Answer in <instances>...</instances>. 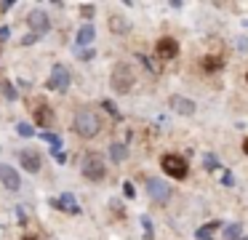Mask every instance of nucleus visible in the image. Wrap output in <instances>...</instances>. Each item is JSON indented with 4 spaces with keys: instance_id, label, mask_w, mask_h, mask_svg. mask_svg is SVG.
Wrapping results in <instances>:
<instances>
[{
    "instance_id": "obj_25",
    "label": "nucleus",
    "mask_w": 248,
    "mask_h": 240,
    "mask_svg": "<svg viewBox=\"0 0 248 240\" xmlns=\"http://www.w3.org/2000/svg\"><path fill=\"white\" fill-rule=\"evenodd\" d=\"M141 224H144V235H147V238L152 240V224H150V219L144 216V219H141Z\"/></svg>"
},
{
    "instance_id": "obj_27",
    "label": "nucleus",
    "mask_w": 248,
    "mask_h": 240,
    "mask_svg": "<svg viewBox=\"0 0 248 240\" xmlns=\"http://www.w3.org/2000/svg\"><path fill=\"white\" fill-rule=\"evenodd\" d=\"M123 192H125V197H134V184H131V181H125V184H123Z\"/></svg>"
},
{
    "instance_id": "obj_8",
    "label": "nucleus",
    "mask_w": 248,
    "mask_h": 240,
    "mask_svg": "<svg viewBox=\"0 0 248 240\" xmlns=\"http://www.w3.org/2000/svg\"><path fill=\"white\" fill-rule=\"evenodd\" d=\"M0 181H3V187H6L8 192H16L19 187H22V179H19L16 168H11L8 163H0Z\"/></svg>"
},
{
    "instance_id": "obj_9",
    "label": "nucleus",
    "mask_w": 248,
    "mask_h": 240,
    "mask_svg": "<svg viewBox=\"0 0 248 240\" xmlns=\"http://www.w3.org/2000/svg\"><path fill=\"white\" fill-rule=\"evenodd\" d=\"M147 192H150V197L155 203H166L168 197H171V187H168L166 181H160V179H150V181H147Z\"/></svg>"
},
{
    "instance_id": "obj_6",
    "label": "nucleus",
    "mask_w": 248,
    "mask_h": 240,
    "mask_svg": "<svg viewBox=\"0 0 248 240\" xmlns=\"http://www.w3.org/2000/svg\"><path fill=\"white\" fill-rule=\"evenodd\" d=\"M46 85H48L51 91H62V94L70 88V72L64 69V64H54L51 78H48V83H46Z\"/></svg>"
},
{
    "instance_id": "obj_34",
    "label": "nucleus",
    "mask_w": 248,
    "mask_h": 240,
    "mask_svg": "<svg viewBox=\"0 0 248 240\" xmlns=\"http://www.w3.org/2000/svg\"><path fill=\"white\" fill-rule=\"evenodd\" d=\"M22 240H38V238H32V235H24V238Z\"/></svg>"
},
{
    "instance_id": "obj_22",
    "label": "nucleus",
    "mask_w": 248,
    "mask_h": 240,
    "mask_svg": "<svg viewBox=\"0 0 248 240\" xmlns=\"http://www.w3.org/2000/svg\"><path fill=\"white\" fill-rule=\"evenodd\" d=\"M16 133H19V136H24V139H30V136H35V128L30 126V123H19Z\"/></svg>"
},
{
    "instance_id": "obj_17",
    "label": "nucleus",
    "mask_w": 248,
    "mask_h": 240,
    "mask_svg": "<svg viewBox=\"0 0 248 240\" xmlns=\"http://www.w3.org/2000/svg\"><path fill=\"white\" fill-rule=\"evenodd\" d=\"M221 67H224V62H221L219 56H205L203 59V69H205V72H219Z\"/></svg>"
},
{
    "instance_id": "obj_1",
    "label": "nucleus",
    "mask_w": 248,
    "mask_h": 240,
    "mask_svg": "<svg viewBox=\"0 0 248 240\" xmlns=\"http://www.w3.org/2000/svg\"><path fill=\"white\" fill-rule=\"evenodd\" d=\"M72 128H75L78 136H83V139H93L99 131H102V117H99L93 110L83 107V110H78V112H75Z\"/></svg>"
},
{
    "instance_id": "obj_14",
    "label": "nucleus",
    "mask_w": 248,
    "mask_h": 240,
    "mask_svg": "<svg viewBox=\"0 0 248 240\" xmlns=\"http://www.w3.org/2000/svg\"><path fill=\"white\" fill-rule=\"evenodd\" d=\"M109 30H112V32H118V35H125V32L131 30V21L125 19V16L115 14V16H109Z\"/></svg>"
},
{
    "instance_id": "obj_10",
    "label": "nucleus",
    "mask_w": 248,
    "mask_h": 240,
    "mask_svg": "<svg viewBox=\"0 0 248 240\" xmlns=\"http://www.w3.org/2000/svg\"><path fill=\"white\" fill-rule=\"evenodd\" d=\"M51 206L54 208H62V211H67V213H80V206H78V200H75V195L72 192H64L62 197H56V200H51Z\"/></svg>"
},
{
    "instance_id": "obj_31",
    "label": "nucleus",
    "mask_w": 248,
    "mask_h": 240,
    "mask_svg": "<svg viewBox=\"0 0 248 240\" xmlns=\"http://www.w3.org/2000/svg\"><path fill=\"white\" fill-rule=\"evenodd\" d=\"M93 56V51H80V59H83V62H86V59H91Z\"/></svg>"
},
{
    "instance_id": "obj_33",
    "label": "nucleus",
    "mask_w": 248,
    "mask_h": 240,
    "mask_svg": "<svg viewBox=\"0 0 248 240\" xmlns=\"http://www.w3.org/2000/svg\"><path fill=\"white\" fill-rule=\"evenodd\" d=\"M243 152L248 155V139H246V142H243Z\"/></svg>"
},
{
    "instance_id": "obj_32",
    "label": "nucleus",
    "mask_w": 248,
    "mask_h": 240,
    "mask_svg": "<svg viewBox=\"0 0 248 240\" xmlns=\"http://www.w3.org/2000/svg\"><path fill=\"white\" fill-rule=\"evenodd\" d=\"M11 32H8V27H0V37H8Z\"/></svg>"
},
{
    "instance_id": "obj_11",
    "label": "nucleus",
    "mask_w": 248,
    "mask_h": 240,
    "mask_svg": "<svg viewBox=\"0 0 248 240\" xmlns=\"http://www.w3.org/2000/svg\"><path fill=\"white\" fill-rule=\"evenodd\" d=\"M179 53V43L173 37H160L157 40V56L160 59H173Z\"/></svg>"
},
{
    "instance_id": "obj_20",
    "label": "nucleus",
    "mask_w": 248,
    "mask_h": 240,
    "mask_svg": "<svg viewBox=\"0 0 248 240\" xmlns=\"http://www.w3.org/2000/svg\"><path fill=\"white\" fill-rule=\"evenodd\" d=\"M240 232H243L240 224H227L224 227V240H240Z\"/></svg>"
},
{
    "instance_id": "obj_13",
    "label": "nucleus",
    "mask_w": 248,
    "mask_h": 240,
    "mask_svg": "<svg viewBox=\"0 0 248 240\" xmlns=\"http://www.w3.org/2000/svg\"><path fill=\"white\" fill-rule=\"evenodd\" d=\"M171 110L179 115H195V101L187 96H171Z\"/></svg>"
},
{
    "instance_id": "obj_35",
    "label": "nucleus",
    "mask_w": 248,
    "mask_h": 240,
    "mask_svg": "<svg viewBox=\"0 0 248 240\" xmlns=\"http://www.w3.org/2000/svg\"><path fill=\"white\" fill-rule=\"evenodd\" d=\"M240 240H248V238H240Z\"/></svg>"
},
{
    "instance_id": "obj_23",
    "label": "nucleus",
    "mask_w": 248,
    "mask_h": 240,
    "mask_svg": "<svg viewBox=\"0 0 248 240\" xmlns=\"http://www.w3.org/2000/svg\"><path fill=\"white\" fill-rule=\"evenodd\" d=\"M203 163H205V168H208V171H216V168H219V163H216L214 155H203Z\"/></svg>"
},
{
    "instance_id": "obj_37",
    "label": "nucleus",
    "mask_w": 248,
    "mask_h": 240,
    "mask_svg": "<svg viewBox=\"0 0 248 240\" xmlns=\"http://www.w3.org/2000/svg\"><path fill=\"white\" fill-rule=\"evenodd\" d=\"M246 80H248V75H246Z\"/></svg>"
},
{
    "instance_id": "obj_7",
    "label": "nucleus",
    "mask_w": 248,
    "mask_h": 240,
    "mask_svg": "<svg viewBox=\"0 0 248 240\" xmlns=\"http://www.w3.org/2000/svg\"><path fill=\"white\" fill-rule=\"evenodd\" d=\"M19 163H22L24 171H30V174H38L40 165H43V160H40V152H38V149L27 147V149H22V152H19Z\"/></svg>"
},
{
    "instance_id": "obj_24",
    "label": "nucleus",
    "mask_w": 248,
    "mask_h": 240,
    "mask_svg": "<svg viewBox=\"0 0 248 240\" xmlns=\"http://www.w3.org/2000/svg\"><path fill=\"white\" fill-rule=\"evenodd\" d=\"M80 14L86 16V19H91V16H93V5H91V3H88V5H80Z\"/></svg>"
},
{
    "instance_id": "obj_5",
    "label": "nucleus",
    "mask_w": 248,
    "mask_h": 240,
    "mask_svg": "<svg viewBox=\"0 0 248 240\" xmlns=\"http://www.w3.org/2000/svg\"><path fill=\"white\" fill-rule=\"evenodd\" d=\"M27 24H30V30H32V35H46V32L51 30V19H48V14L46 11H40V8H32L27 14Z\"/></svg>"
},
{
    "instance_id": "obj_2",
    "label": "nucleus",
    "mask_w": 248,
    "mask_h": 240,
    "mask_svg": "<svg viewBox=\"0 0 248 240\" xmlns=\"http://www.w3.org/2000/svg\"><path fill=\"white\" fill-rule=\"evenodd\" d=\"M109 83H112L115 94H128L136 83V75H134V69H131V64H118V67L112 69V80H109Z\"/></svg>"
},
{
    "instance_id": "obj_30",
    "label": "nucleus",
    "mask_w": 248,
    "mask_h": 240,
    "mask_svg": "<svg viewBox=\"0 0 248 240\" xmlns=\"http://www.w3.org/2000/svg\"><path fill=\"white\" fill-rule=\"evenodd\" d=\"M237 46H240V51H248V37H240V43H237Z\"/></svg>"
},
{
    "instance_id": "obj_4",
    "label": "nucleus",
    "mask_w": 248,
    "mask_h": 240,
    "mask_svg": "<svg viewBox=\"0 0 248 240\" xmlns=\"http://www.w3.org/2000/svg\"><path fill=\"white\" fill-rule=\"evenodd\" d=\"M163 171H166L168 176H173V179H184V176L189 174V165L184 158H179V155H163L160 160Z\"/></svg>"
},
{
    "instance_id": "obj_18",
    "label": "nucleus",
    "mask_w": 248,
    "mask_h": 240,
    "mask_svg": "<svg viewBox=\"0 0 248 240\" xmlns=\"http://www.w3.org/2000/svg\"><path fill=\"white\" fill-rule=\"evenodd\" d=\"M40 139H43L46 144H51V149H54V152H59V147H62V139L56 136V133H51V131H40Z\"/></svg>"
},
{
    "instance_id": "obj_12",
    "label": "nucleus",
    "mask_w": 248,
    "mask_h": 240,
    "mask_svg": "<svg viewBox=\"0 0 248 240\" xmlns=\"http://www.w3.org/2000/svg\"><path fill=\"white\" fill-rule=\"evenodd\" d=\"M54 120H56V117H54V110H51L46 101L35 107V123H38V126L48 128V126H54Z\"/></svg>"
},
{
    "instance_id": "obj_19",
    "label": "nucleus",
    "mask_w": 248,
    "mask_h": 240,
    "mask_svg": "<svg viewBox=\"0 0 248 240\" xmlns=\"http://www.w3.org/2000/svg\"><path fill=\"white\" fill-rule=\"evenodd\" d=\"M221 227V222H211L208 227H200L198 232H195V238L198 240H211V229H219Z\"/></svg>"
},
{
    "instance_id": "obj_16",
    "label": "nucleus",
    "mask_w": 248,
    "mask_h": 240,
    "mask_svg": "<svg viewBox=\"0 0 248 240\" xmlns=\"http://www.w3.org/2000/svg\"><path fill=\"white\" fill-rule=\"evenodd\" d=\"M109 155H112L115 163H123V160L128 158V149H125V144H118V142H115L112 147H109Z\"/></svg>"
},
{
    "instance_id": "obj_29",
    "label": "nucleus",
    "mask_w": 248,
    "mask_h": 240,
    "mask_svg": "<svg viewBox=\"0 0 248 240\" xmlns=\"http://www.w3.org/2000/svg\"><path fill=\"white\" fill-rule=\"evenodd\" d=\"M54 158H56V163H64V160H67V155L59 149V152H54Z\"/></svg>"
},
{
    "instance_id": "obj_28",
    "label": "nucleus",
    "mask_w": 248,
    "mask_h": 240,
    "mask_svg": "<svg viewBox=\"0 0 248 240\" xmlns=\"http://www.w3.org/2000/svg\"><path fill=\"white\" fill-rule=\"evenodd\" d=\"M22 43H24V46H32V43H38V35H27V37H22Z\"/></svg>"
},
{
    "instance_id": "obj_26",
    "label": "nucleus",
    "mask_w": 248,
    "mask_h": 240,
    "mask_svg": "<svg viewBox=\"0 0 248 240\" xmlns=\"http://www.w3.org/2000/svg\"><path fill=\"white\" fill-rule=\"evenodd\" d=\"M102 104H104V110H107V112H112L115 117H120V112L115 110V104H112V101H102Z\"/></svg>"
},
{
    "instance_id": "obj_36",
    "label": "nucleus",
    "mask_w": 248,
    "mask_h": 240,
    "mask_svg": "<svg viewBox=\"0 0 248 240\" xmlns=\"http://www.w3.org/2000/svg\"><path fill=\"white\" fill-rule=\"evenodd\" d=\"M246 24H248V19H246Z\"/></svg>"
},
{
    "instance_id": "obj_3",
    "label": "nucleus",
    "mask_w": 248,
    "mask_h": 240,
    "mask_svg": "<svg viewBox=\"0 0 248 240\" xmlns=\"http://www.w3.org/2000/svg\"><path fill=\"white\" fill-rule=\"evenodd\" d=\"M80 171H83V176H86L88 181H102L104 176H107V163H104L102 155L91 152V155H86V158H83Z\"/></svg>"
},
{
    "instance_id": "obj_15",
    "label": "nucleus",
    "mask_w": 248,
    "mask_h": 240,
    "mask_svg": "<svg viewBox=\"0 0 248 240\" xmlns=\"http://www.w3.org/2000/svg\"><path fill=\"white\" fill-rule=\"evenodd\" d=\"M93 37H96V30H93L91 24H83L80 30H78V46H91Z\"/></svg>"
},
{
    "instance_id": "obj_21",
    "label": "nucleus",
    "mask_w": 248,
    "mask_h": 240,
    "mask_svg": "<svg viewBox=\"0 0 248 240\" xmlns=\"http://www.w3.org/2000/svg\"><path fill=\"white\" fill-rule=\"evenodd\" d=\"M0 91H3V96H6L8 101H14V99H16V91H14V85L8 83V80H0Z\"/></svg>"
}]
</instances>
